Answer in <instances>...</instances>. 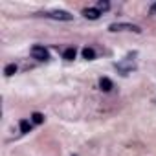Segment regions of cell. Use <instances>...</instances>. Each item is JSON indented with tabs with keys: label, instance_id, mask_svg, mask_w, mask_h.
I'll list each match as a JSON object with an SVG mask.
<instances>
[{
	"label": "cell",
	"instance_id": "1",
	"mask_svg": "<svg viewBox=\"0 0 156 156\" xmlns=\"http://www.w3.org/2000/svg\"><path fill=\"white\" fill-rule=\"evenodd\" d=\"M136 53H129L127 57H123L121 61H118L114 66H116V70L121 73V75H129L130 72H134L136 70Z\"/></svg>",
	"mask_w": 156,
	"mask_h": 156
},
{
	"label": "cell",
	"instance_id": "2",
	"mask_svg": "<svg viewBox=\"0 0 156 156\" xmlns=\"http://www.w3.org/2000/svg\"><path fill=\"white\" fill-rule=\"evenodd\" d=\"M41 15L46 17V19H51V20H62V22L73 20V15L70 11H64V9H51V11H44Z\"/></svg>",
	"mask_w": 156,
	"mask_h": 156
},
{
	"label": "cell",
	"instance_id": "3",
	"mask_svg": "<svg viewBox=\"0 0 156 156\" xmlns=\"http://www.w3.org/2000/svg\"><path fill=\"white\" fill-rule=\"evenodd\" d=\"M108 30H110V31H134V33H140V31H141L138 26L127 24V22H114V24L108 26Z\"/></svg>",
	"mask_w": 156,
	"mask_h": 156
},
{
	"label": "cell",
	"instance_id": "4",
	"mask_svg": "<svg viewBox=\"0 0 156 156\" xmlns=\"http://www.w3.org/2000/svg\"><path fill=\"white\" fill-rule=\"evenodd\" d=\"M31 57L33 59H37V61H48L50 59V51L44 48V46H41V44H35V46H31Z\"/></svg>",
	"mask_w": 156,
	"mask_h": 156
},
{
	"label": "cell",
	"instance_id": "5",
	"mask_svg": "<svg viewBox=\"0 0 156 156\" xmlns=\"http://www.w3.org/2000/svg\"><path fill=\"white\" fill-rule=\"evenodd\" d=\"M83 15H85L87 19H90V20H96V19H99L101 11H99L98 8H87V9L83 11Z\"/></svg>",
	"mask_w": 156,
	"mask_h": 156
},
{
	"label": "cell",
	"instance_id": "6",
	"mask_svg": "<svg viewBox=\"0 0 156 156\" xmlns=\"http://www.w3.org/2000/svg\"><path fill=\"white\" fill-rule=\"evenodd\" d=\"M99 87H101L103 92H110L112 90V81L108 79V77H103V79L99 81Z\"/></svg>",
	"mask_w": 156,
	"mask_h": 156
},
{
	"label": "cell",
	"instance_id": "7",
	"mask_svg": "<svg viewBox=\"0 0 156 156\" xmlns=\"http://www.w3.org/2000/svg\"><path fill=\"white\" fill-rule=\"evenodd\" d=\"M19 127H20V132H22V134H26V132H30V130H31L33 123H31V121H28V119H20Z\"/></svg>",
	"mask_w": 156,
	"mask_h": 156
},
{
	"label": "cell",
	"instance_id": "8",
	"mask_svg": "<svg viewBox=\"0 0 156 156\" xmlns=\"http://www.w3.org/2000/svg\"><path fill=\"white\" fill-rule=\"evenodd\" d=\"M75 48H66L64 51H62V59H66V61H73L75 59Z\"/></svg>",
	"mask_w": 156,
	"mask_h": 156
},
{
	"label": "cell",
	"instance_id": "9",
	"mask_svg": "<svg viewBox=\"0 0 156 156\" xmlns=\"http://www.w3.org/2000/svg\"><path fill=\"white\" fill-rule=\"evenodd\" d=\"M42 121H44V116H42L41 112H33V114H31V123L39 125V123H42Z\"/></svg>",
	"mask_w": 156,
	"mask_h": 156
},
{
	"label": "cell",
	"instance_id": "10",
	"mask_svg": "<svg viewBox=\"0 0 156 156\" xmlns=\"http://www.w3.org/2000/svg\"><path fill=\"white\" fill-rule=\"evenodd\" d=\"M83 57L88 59V61H92V59L96 57V51H94L92 48H85V50H83Z\"/></svg>",
	"mask_w": 156,
	"mask_h": 156
},
{
	"label": "cell",
	"instance_id": "11",
	"mask_svg": "<svg viewBox=\"0 0 156 156\" xmlns=\"http://www.w3.org/2000/svg\"><path fill=\"white\" fill-rule=\"evenodd\" d=\"M99 11H108L110 9V4L107 2V0H99V2H98V6H96Z\"/></svg>",
	"mask_w": 156,
	"mask_h": 156
},
{
	"label": "cell",
	"instance_id": "12",
	"mask_svg": "<svg viewBox=\"0 0 156 156\" xmlns=\"http://www.w3.org/2000/svg\"><path fill=\"white\" fill-rule=\"evenodd\" d=\"M15 72H17V64H8V66H6V70H4V73H6L8 77H9V75H13Z\"/></svg>",
	"mask_w": 156,
	"mask_h": 156
},
{
	"label": "cell",
	"instance_id": "13",
	"mask_svg": "<svg viewBox=\"0 0 156 156\" xmlns=\"http://www.w3.org/2000/svg\"><path fill=\"white\" fill-rule=\"evenodd\" d=\"M149 11H151V13H156V4H152V6H151V9H149Z\"/></svg>",
	"mask_w": 156,
	"mask_h": 156
},
{
	"label": "cell",
	"instance_id": "14",
	"mask_svg": "<svg viewBox=\"0 0 156 156\" xmlns=\"http://www.w3.org/2000/svg\"><path fill=\"white\" fill-rule=\"evenodd\" d=\"M154 103H156V99H154Z\"/></svg>",
	"mask_w": 156,
	"mask_h": 156
}]
</instances>
